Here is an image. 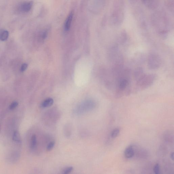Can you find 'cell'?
Returning <instances> with one entry per match:
<instances>
[{"instance_id":"15","label":"cell","mask_w":174,"mask_h":174,"mask_svg":"<svg viewBox=\"0 0 174 174\" xmlns=\"http://www.w3.org/2000/svg\"><path fill=\"white\" fill-rule=\"evenodd\" d=\"M19 103L17 101H14L11 103L9 106V109L10 110H12L15 109L18 106Z\"/></svg>"},{"instance_id":"11","label":"cell","mask_w":174,"mask_h":174,"mask_svg":"<svg viewBox=\"0 0 174 174\" xmlns=\"http://www.w3.org/2000/svg\"><path fill=\"white\" fill-rule=\"evenodd\" d=\"M37 144V137L35 135L32 136L31 139V148L32 149H34L36 147Z\"/></svg>"},{"instance_id":"8","label":"cell","mask_w":174,"mask_h":174,"mask_svg":"<svg viewBox=\"0 0 174 174\" xmlns=\"http://www.w3.org/2000/svg\"><path fill=\"white\" fill-rule=\"evenodd\" d=\"M143 69L141 68H138L135 72V78L137 81H138L144 75Z\"/></svg>"},{"instance_id":"1","label":"cell","mask_w":174,"mask_h":174,"mask_svg":"<svg viewBox=\"0 0 174 174\" xmlns=\"http://www.w3.org/2000/svg\"><path fill=\"white\" fill-rule=\"evenodd\" d=\"M156 78V76L154 74L144 75L137 81V86L141 89H145L151 85Z\"/></svg>"},{"instance_id":"4","label":"cell","mask_w":174,"mask_h":174,"mask_svg":"<svg viewBox=\"0 0 174 174\" xmlns=\"http://www.w3.org/2000/svg\"><path fill=\"white\" fill-rule=\"evenodd\" d=\"M74 12L73 11H71L69 13L68 17L65 21V29L66 31H68L70 29L71 26V23L73 20Z\"/></svg>"},{"instance_id":"13","label":"cell","mask_w":174,"mask_h":174,"mask_svg":"<svg viewBox=\"0 0 174 174\" xmlns=\"http://www.w3.org/2000/svg\"><path fill=\"white\" fill-rule=\"evenodd\" d=\"M74 168L73 167H66L62 171V173L64 174H68L70 173L73 171Z\"/></svg>"},{"instance_id":"9","label":"cell","mask_w":174,"mask_h":174,"mask_svg":"<svg viewBox=\"0 0 174 174\" xmlns=\"http://www.w3.org/2000/svg\"><path fill=\"white\" fill-rule=\"evenodd\" d=\"M9 33L6 30L1 29L0 30V40L2 41H5L8 39Z\"/></svg>"},{"instance_id":"17","label":"cell","mask_w":174,"mask_h":174,"mask_svg":"<svg viewBox=\"0 0 174 174\" xmlns=\"http://www.w3.org/2000/svg\"><path fill=\"white\" fill-rule=\"evenodd\" d=\"M28 67L27 64L25 63L23 64L21 68V72H24L26 70Z\"/></svg>"},{"instance_id":"14","label":"cell","mask_w":174,"mask_h":174,"mask_svg":"<svg viewBox=\"0 0 174 174\" xmlns=\"http://www.w3.org/2000/svg\"><path fill=\"white\" fill-rule=\"evenodd\" d=\"M55 142L54 141H52L50 142V143L47 145V147L46 148V150L48 151H51L55 147Z\"/></svg>"},{"instance_id":"2","label":"cell","mask_w":174,"mask_h":174,"mask_svg":"<svg viewBox=\"0 0 174 174\" xmlns=\"http://www.w3.org/2000/svg\"><path fill=\"white\" fill-rule=\"evenodd\" d=\"M161 64L159 56L155 54H151L148 58V66L150 69L155 70L158 69Z\"/></svg>"},{"instance_id":"3","label":"cell","mask_w":174,"mask_h":174,"mask_svg":"<svg viewBox=\"0 0 174 174\" xmlns=\"http://www.w3.org/2000/svg\"><path fill=\"white\" fill-rule=\"evenodd\" d=\"M32 1L25 2L21 4L19 6V9L23 12H27L30 11L33 6Z\"/></svg>"},{"instance_id":"6","label":"cell","mask_w":174,"mask_h":174,"mask_svg":"<svg viewBox=\"0 0 174 174\" xmlns=\"http://www.w3.org/2000/svg\"><path fill=\"white\" fill-rule=\"evenodd\" d=\"M54 100L51 98H48L44 101L41 104V106L42 108H45L50 107L54 103Z\"/></svg>"},{"instance_id":"7","label":"cell","mask_w":174,"mask_h":174,"mask_svg":"<svg viewBox=\"0 0 174 174\" xmlns=\"http://www.w3.org/2000/svg\"><path fill=\"white\" fill-rule=\"evenodd\" d=\"M128 85V81L127 79H121L119 84V89L120 91H123L127 88Z\"/></svg>"},{"instance_id":"10","label":"cell","mask_w":174,"mask_h":174,"mask_svg":"<svg viewBox=\"0 0 174 174\" xmlns=\"http://www.w3.org/2000/svg\"><path fill=\"white\" fill-rule=\"evenodd\" d=\"M13 140L14 141L17 142L21 141V136L19 133L17 131L13 132Z\"/></svg>"},{"instance_id":"5","label":"cell","mask_w":174,"mask_h":174,"mask_svg":"<svg viewBox=\"0 0 174 174\" xmlns=\"http://www.w3.org/2000/svg\"><path fill=\"white\" fill-rule=\"evenodd\" d=\"M134 154V152L132 146L130 145L126 148L124 151V155L126 158L132 157Z\"/></svg>"},{"instance_id":"18","label":"cell","mask_w":174,"mask_h":174,"mask_svg":"<svg viewBox=\"0 0 174 174\" xmlns=\"http://www.w3.org/2000/svg\"><path fill=\"white\" fill-rule=\"evenodd\" d=\"M170 157L171 158V159L172 160H173L174 154L173 152L171 153L170 155Z\"/></svg>"},{"instance_id":"12","label":"cell","mask_w":174,"mask_h":174,"mask_svg":"<svg viewBox=\"0 0 174 174\" xmlns=\"http://www.w3.org/2000/svg\"><path fill=\"white\" fill-rule=\"evenodd\" d=\"M120 130L118 129H114L112 131V132L111 133V136L112 138H115L120 133Z\"/></svg>"},{"instance_id":"16","label":"cell","mask_w":174,"mask_h":174,"mask_svg":"<svg viewBox=\"0 0 174 174\" xmlns=\"http://www.w3.org/2000/svg\"><path fill=\"white\" fill-rule=\"evenodd\" d=\"M153 171L155 174H158L159 172V166L158 163L156 164L154 166Z\"/></svg>"}]
</instances>
